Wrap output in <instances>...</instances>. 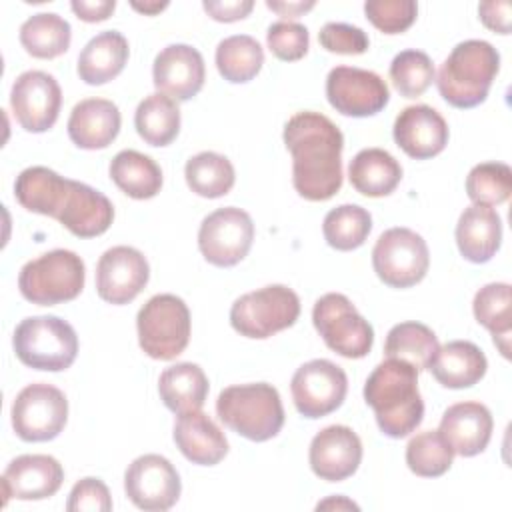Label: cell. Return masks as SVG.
<instances>
[{
  "instance_id": "17",
  "label": "cell",
  "mask_w": 512,
  "mask_h": 512,
  "mask_svg": "<svg viewBox=\"0 0 512 512\" xmlns=\"http://www.w3.org/2000/svg\"><path fill=\"white\" fill-rule=\"evenodd\" d=\"M146 256L132 246L108 248L96 266V292L104 302L122 306L132 302L148 284Z\"/></svg>"
},
{
  "instance_id": "31",
  "label": "cell",
  "mask_w": 512,
  "mask_h": 512,
  "mask_svg": "<svg viewBox=\"0 0 512 512\" xmlns=\"http://www.w3.org/2000/svg\"><path fill=\"white\" fill-rule=\"evenodd\" d=\"M158 392L164 406L174 414L200 410L208 396V378L198 364L180 362L160 374Z\"/></svg>"
},
{
  "instance_id": "43",
  "label": "cell",
  "mask_w": 512,
  "mask_h": 512,
  "mask_svg": "<svg viewBox=\"0 0 512 512\" xmlns=\"http://www.w3.org/2000/svg\"><path fill=\"white\" fill-rule=\"evenodd\" d=\"M364 12L380 32L400 34L414 24L418 4L414 0H368Z\"/></svg>"
},
{
  "instance_id": "2",
  "label": "cell",
  "mask_w": 512,
  "mask_h": 512,
  "mask_svg": "<svg viewBox=\"0 0 512 512\" xmlns=\"http://www.w3.org/2000/svg\"><path fill=\"white\" fill-rule=\"evenodd\" d=\"M364 400L374 410L378 428L390 438H404L424 418L418 370L398 358L380 362L364 384Z\"/></svg>"
},
{
  "instance_id": "35",
  "label": "cell",
  "mask_w": 512,
  "mask_h": 512,
  "mask_svg": "<svg viewBox=\"0 0 512 512\" xmlns=\"http://www.w3.org/2000/svg\"><path fill=\"white\" fill-rule=\"evenodd\" d=\"M70 40V24L54 12H38L20 26V44L34 58H56L68 50Z\"/></svg>"
},
{
  "instance_id": "13",
  "label": "cell",
  "mask_w": 512,
  "mask_h": 512,
  "mask_svg": "<svg viewBox=\"0 0 512 512\" xmlns=\"http://www.w3.org/2000/svg\"><path fill=\"white\" fill-rule=\"evenodd\" d=\"M290 390L294 406L304 418H322L342 406L348 378L338 364L316 358L294 372Z\"/></svg>"
},
{
  "instance_id": "12",
  "label": "cell",
  "mask_w": 512,
  "mask_h": 512,
  "mask_svg": "<svg viewBox=\"0 0 512 512\" xmlns=\"http://www.w3.org/2000/svg\"><path fill=\"white\" fill-rule=\"evenodd\" d=\"M254 240V224L248 212L226 206L208 214L198 230V248L206 262L230 268L246 258Z\"/></svg>"
},
{
  "instance_id": "36",
  "label": "cell",
  "mask_w": 512,
  "mask_h": 512,
  "mask_svg": "<svg viewBox=\"0 0 512 512\" xmlns=\"http://www.w3.org/2000/svg\"><path fill=\"white\" fill-rule=\"evenodd\" d=\"M436 334L420 322H400L390 328L384 344V354L388 358H398L412 364L418 372L428 370L436 350Z\"/></svg>"
},
{
  "instance_id": "9",
  "label": "cell",
  "mask_w": 512,
  "mask_h": 512,
  "mask_svg": "<svg viewBox=\"0 0 512 512\" xmlns=\"http://www.w3.org/2000/svg\"><path fill=\"white\" fill-rule=\"evenodd\" d=\"M312 322L326 346L344 358H364L374 344L370 322L344 294L328 292L318 298Z\"/></svg>"
},
{
  "instance_id": "51",
  "label": "cell",
  "mask_w": 512,
  "mask_h": 512,
  "mask_svg": "<svg viewBox=\"0 0 512 512\" xmlns=\"http://www.w3.org/2000/svg\"><path fill=\"white\" fill-rule=\"evenodd\" d=\"M316 508H318V510H324V508H352V510H358V506H356L354 502H350V500H346V498H342V496H338V498H328V500L320 502Z\"/></svg>"
},
{
  "instance_id": "25",
  "label": "cell",
  "mask_w": 512,
  "mask_h": 512,
  "mask_svg": "<svg viewBox=\"0 0 512 512\" xmlns=\"http://www.w3.org/2000/svg\"><path fill=\"white\" fill-rule=\"evenodd\" d=\"M174 442L192 464L200 466H214L228 454V440L224 432L200 410L178 414L174 424Z\"/></svg>"
},
{
  "instance_id": "39",
  "label": "cell",
  "mask_w": 512,
  "mask_h": 512,
  "mask_svg": "<svg viewBox=\"0 0 512 512\" xmlns=\"http://www.w3.org/2000/svg\"><path fill=\"white\" fill-rule=\"evenodd\" d=\"M372 230V216L358 204H342L324 216L322 234L328 246L348 252L360 248Z\"/></svg>"
},
{
  "instance_id": "1",
  "label": "cell",
  "mask_w": 512,
  "mask_h": 512,
  "mask_svg": "<svg viewBox=\"0 0 512 512\" xmlns=\"http://www.w3.org/2000/svg\"><path fill=\"white\" fill-rule=\"evenodd\" d=\"M284 144L292 154V184L312 202L330 200L342 186L340 128L320 112H298L284 126Z\"/></svg>"
},
{
  "instance_id": "26",
  "label": "cell",
  "mask_w": 512,
  "mask_h": 512,
  "mask_svg": "<svg viewBox=\"0 0 512 512\" xmlns=\"http://www.w3.org/2000/svg\"><path fill=\"white\" fill-rule=\"evenodd\" d=\"M500 242L502 220L494 208L482 204L464 208L456 224V244L468 262H488L498 252Z\"/></svg>"
},
{
  "instance_id": "28",
  "label": "cell",
  "mask_w": 512,
  "mask_h": 512,
  "mask_svg": "<svg viewBox=\"0 0 512 512\" xmlns=\"http://www.w3.org/2000/svg\"><path fill=\"white\" fill-rule=\"evenodd\" d=\"M128 60V40L118 30L96 34L78 56V76L90 86L116 78Z\"/></svg>"
},
{
  "instance_id": "46",
  "label": "cell",
  "mask_w": 512,
  "mask_h": 512,
  "mask_svg": "<svg viewBox=\"0 0 512 512\" xmlns=\"http://www.w3.org/2000/svg\"><path fill=\"white\" fill-rule=\"evenodd\" d=\"M68 512H110L112 498L108 486L100 478H82L78 480L66 502Z\"/></svg>"
},
{
  "instance_id": "52",
  "label": "cell",
  "mask_w": 512,
  "mask_h": 512,
  "mask_svg": "<svg viewBox=\"0 0 512 512\" xmlns=\"http://www.w3.org/2000/svg\"><path fill=\"white\" fill-rule=\"evenodd\" d=\"M168 6V2H144V4H140V2H132V8L134 10H138V12H144V14H158L160 10H164Z\"/></svg>"
},
{
  "instance_id": "18",
  "label": "cell",
  "mask_w": 512,
  "mask_h": 512,
  "mask_svg": "<svg viewBox=\"0 0 512 512\" xmlns=\"http://www.w3.org/2000/svg\"><path fill=\"white\" fill-rule=\"evenodd\" d=\"M204 76V58L190 44H170L154 58V86L176 102L194 98L204 86Z\"/></svg>"
},
{
  "instance_id": "4",
  "label": "cell",
  "mask_w": 512,
  "mask_h": 512,
  "mask_svg": "<svg viewBox=\"0 0 512 512\" xmlns=\"http://www.w3.org/2000/svg\"><path fill=\"white\" fill-rule=\"evenodd\" d=\"M216 414L230 430L252 442H266L284 426L280 394L268 382L224 388L216 400Z\"/></svg>"
},
{
  "instance_id": "10",
  "label": "cell",
  "mask_w": 512,
  "mask_h": 512,
  "mask_svg": "<svg viewBox=\"0 0 512 512\" xmlns=\"http://www.w3.org/2000/svg\"><path fill=\"white\" fill-rule=\"evenodd\" d=\"M376 276L390 288H410L418 284L430 266L426 240L410 228H390L382 232L372 248Z\"/></svg>"
},
{
  "instance_id": "21",
  "label": "cell",
  "mask_w": 512,
  "mask_h": 512,
  "mask_svg": "<svg viewBox=\"0 0 512 512\" xmlns=\"http://www.w3.org/2000/svg\"><path fill=\"white\" fill-rule=\"evenodd\" d=\"M56 220L78 238H94L110 228L114 206L96 188L68 178Z\"/></svg>"
},
{
  "instance_id": "16",
  "label": "cell",
  "mask_w": 512,
  "mask_h": 512,
  "mask_svg": "<svg viewBox=\"0 0 512 512\" xmlns=\"http://www.w3.org/2000/svg\"><path fill=\"white\" fill-rule=\"evenodd\" d=\"M10 106L14 118L26 132H46L56 124L60 114V84L48 72L26 70L12 84Z\"/></svg>"
},
{
  "instance_id": "33",
  "label": "cell",
  "mask_w": 512,
  "mask_h": 512,
  "mask_svg": "<svg viewBox=\"0 0 512 512\" xmlns=\"http://www.w3.org/2000/svg\"><path fill=\"white\" fill-rule=\"evenodd\" d=\"M512 294L510 284L492 282L482 286L472 302L478 324L492 332L494 344L504 358L510 356V330H512Z\"/></svg>"
},
{
  "instance_id": "42",
  "label": "cell",
  "mask_w": 512,
  "mask_h": 512,
  "mask_svg": "<svg viewBox=\"0 0 512 512\" xmlns=\"http://www.w3.org/2000/svg\"><path fill=\"white\" fill-rule=\"evenodd\" d=\"M390 80L400 96H422L434 80V64L422 50H402L390 64Z\"/></svg>"
},
{
  "instance_id": "8",
  "label": "cell",
  "mask_w": 512,
  "mask_h": 512,
  "mask_svg": "<svg viewBox=\"0 0 512 512\" xmlns=\"http://www.w3.org/2000/svg\"><path fill=\"white\" fill-rule=\"evenodd\" d=\"M300 316L298 294L284 284H270L240 296L230 308L232 328L246 338H270L294 326Z\"/></svg>"
},
{
  "instance_id": "24",
  "label": "cell",
  "mask_w": 512,
  "mask_h": 512,
  "mask_svg": "<svg viewBox=\"0 0 512 512\" xmlns=\"http://www.w3.org/2000/svg\"><path fill=\"white\" fill-rule=\"evenodd\" d=\"M122 116L118 106L106 98L80 100L68 118V136L82 150H102L120 132Z\"/></svg>"
},
{
  "instance_id": "27",
  "label": "cell",
  "mask_w": 512,
  "mask_h": 512,
  "mask_svg": "<svg viewBox=\"0 0 512 512\" xmlns=\"http://www.w3.org/2000/svg\"><path fill=\"white\" fill-rule=\"evenodd\" d=\"M488 360L484 352L468 340H452L438 346L428 370L444 388H470L486 374Z\"/></svg>"
},
{
  "instance_id": "20",
  "label": "cell",
  "mask_w": 512,
  "mask_h": 512,
  "mask_svg": "<svg viewBox=\"0 0 512 512\" xmlns=\"http://www.w3.org/2000/svg\"><path fill=\"white\" fill-rule=\"evenodd\" d=\"M392 136L410 158L426 160L446 148L448 124L432 106H406L394 120Z\"/></svg>"
},
{
  "instance_id": "48",
  "label": "cell",
  "mask_w": 512,
  "mask_h": 512,
  "mask_svg": "<svg viewBox=\"0 0 512 512\" xmlns=\"http://www.w3.org/2000/svg\"><path fill=\"white\" fill-rule=\"evenodd\" d=\"M510 2H480L478 14L486 28L498 34H510Z\"/></svg>"
},
{
  "instance_id": "23",
  "label": "cell",
  "mask_w": 512,
  "mask_h": 512,
  "mask_svg": "<svg viewBox=\"0 0 512 512\" xmlns=\"http://www.w3.org/2000/svg\"><path fill=\"white\" fill-rule=\"evenodd\" d=\"M494 420L490 410L480 402H458L444 410L438 432L454 454L464 458L486 450L492 436Z\"/></svg>"
},
{
  "instance_id": "15",
  "label": "cell",
  "mask_w": 512,
  "mask_h": 512,
  "mask_svg": "<svg viewBox=\"0 0 512 512\" xmlns=\"http://www.w3.org/2000/svg\"><path fill=\"white\" fill-rule=\"evenodd\" d=\"M124 490L136 508L162 512L178 502L182 484L168 458L160 454H144L128 464L124 472Z\"/></svg>"
},
{
  "instance_id": "50",
  "label": "cell",
  "mask_w": 512,
  "mask_h": 512,
  "mask_svg": "<svg viewBox=\"0 0 512 512\" xmlns=\"http://www.w3.org/2000/svg\"><path fill=\"white\" fill-rule=\"evenodd\" d=\"M266 6L274 12H278L280 16H300L302 12H308L310 8H314V2H272L268 0Z\"/></svg>"
},
{
  "instance_id": "30",
  "label": "cell",
  "mask_w": 512,
  "mask_h": 512,
  "mask_svg": "<svg viewBox=\"0 0 512 512\" xmlns=\"http://www.w3.org/2000/svg\"><path fill=\"white\" fill-rule=\"evenodd\" d=\"M68 178L46 166H30L16 176L14 196L22 208L56 220Z\"/></svg>"
},
{
  "instance_id": "32",
  "label": "cell",
  "mask_w": 512,
  "mask_h": 512,
  "mask_svg": "<svg viewBox=\"0 0 512 512\" xmlns=\"http://www.w3.org/2000/svg\"><path fill=\"white\" fill-rule=\"evenodd\" d=\"M112 182L134 200L154 198L162 188V170L138 150H120L110 162Z\"/></svg>"
},
{
  "instance_id": "34",
  "label": "cell",
  "mask_w": 512,
  "mask_h": 512,
  "mask_svg": "<svg viewBox=\"0 0 512 512\" xmlns=\"http://www.w3.org/2000/svg\"><path fill=\"white\" fill-rule=\"evenodd\" d=\"M134 126L146 144L168 146L180 132V108L170 96L154 92L138 104Z\"/></svg>"
},
{
  "instance_id": "14",
  "label": "cell",
  "mask_w": 512,
  "mask_h": 512,
  "mask_svg": "<svg viewBox=\"0 0 512 512\" xmlns=\"http://www.w3.org/2000/svg\"><path fill=\"white\" fill-rule=\"evenodd\" d=\"M326 98L330 106L352 118L378 114L390 100V90L376 72L356 66H336L326 78Z\"/></svg>"
},
{
  "instance_id": "47",
  "label": "cell",
  "mask_w": 512,
  "mask_h": 512,
  "mask_svg": "<svg viewBox=\"0 0 512 512\" xmlns=\"http://www.w3.org/2000/svg\"><path fill=\"white\" fill-rule=\"evenodd\" d=\"M202 6L208 12V16H212L218 22H236L246 18L252 12L254 2L252 0H204Z\"/></svg>"
},
{
  "instance_id": "41",
  "label": "cell",
  "mask_w": 512,
  "mask_h": 512,
  "mask_svg": "<svg viewBox=\"0 0 512 512\" xmlns=\"http://www.w3.org/2000/svg\"><path fill=\"white\" fill-rule=\"evenodd\" d=\"M512 170L504 162L476 164L466 176V194L474 204L498 206L510 198Z\"/></svg>"
},
{
  "instance_id": "44",
  "label": "cell",
  "mask_w": 512,
  "mask_h": 512,
  "mask_svg": "<svg viewBox=\"0 0 512 512\" xmlns=\"http://www.w3.org/2000/svg\"><path fill=\"white\" fill-rule=\"evenodd\" d=\"M266 42L276 58L284 62H294L308 52L310 36L304 24L292 20H278L268 26Z\"/></svg>"
},
{
  "instance_id": "29",
  "label": "cell",
  "mask_w": 512,
  "mask_h": 512,
  "mask_svg": "<svg viewBox=\"0 0 512 512\" xmlns=\"http://www.w3.org/2000/svg\"><path fill=\"white\" fill-rule=\"evenodd\" d=\"M348 178L356 192L370 198H382L392 194L400 184L402 166L382 148H364L350 160Z\"/></svg>"
},
{
  "instance_id": "19",
  "label": "cell",
  "mask_w": 512,
  "mask_h": 512,
  "mask_svg": "<svg viewBox=\"0 0 512 512\" xmlns=\"http://www.w3.org/2000/svg\"><path fill=\"white\" fill-rule=\"evenodd\" d=\"M308 460L318 478L340 482L358 470L362 460V442L350 426L332 424L312 438Z\"/></svg>"
},
{
  "instance_id": "40",
  "label": "cell",
  "mask_w": 512,
  "mask_h": 512,
  "mask_svg": "<svg viewBox=\"0 0 512 512\" xmlns=\"http://www.w3.org/2000/svg\"><path fill=\"white\" fill-rule=\"evenodd\" d=\"M454 452L438 430H426L410 438L406 446L408 468L422 478H438L452 466Z\"/></svg>"
},
{
  "instance_id": "5",
  "label": "cell",
  "mask_w": 512,
  "mask_h": 512,
  "mask_svg": "<svg viewBox=\"0 0 512 512\" xmlns=\"http://www.w3.org/2000/svg\"><path fill=\"white\" fill-rule=\"evenodd\" d=\"M12 344L24 366L46 372L70 368L78 354L74 328L58 316L24 318L14 330Z\"/></svg>"
},
{
  "instance_id": "49",
  "label": "cell",
  "mask_w": 512,
  "mask_h": 512,
  "mask_svg": "<svg viewBox=\"0 0 512 512\" xmlns=\"http://www.w3.org/2000/svg\"><path fill=\"white\" fill-rule=\"evenodd\" d=\"M70 8L84 22H102L114 12L116 2L114 0H96V2L94 0H74L70 4Z\"/></svg>"
},
{
  "instance_id": "3",
  "label": "cell",
  "mask_w": 512,
  "mask_h": 512,
  "mask_svg": "<svg viewBox=\"0 0 512 512\" xmlns=\"http://www.w3.org/2000/svg\"><path fill=\"white\" fill-rule=\"evenodd\" d=\"M500 70V54L486 40H464L452 48L438 70L440 96L454 108L482 104Z\"/></svg>"
},
{
  "instance_id": "7",
  "label": "cell",
  "mask_w": 512,
  "mask_h": 512,
  "mask_svg": "<svg viewBox=\"0 0 512 512\" xmlns=\"http://www.w3.org/2000/svg\"><path fill=\"white\" fill-rule=\"evenodd\" d=\"M140 348L154 360H172L190 340V310L176 294L152 296L136 316Z\"/></svg>"
},
{
  "instance_id": "6",
  "label": "cell",
  "mask_w": 512,
  "mask_h": 512,
  "mask_svg": "<svg viewBox=\"0 0 512 512\" xmlns=\"http://www.w3.org/2000/svg\"><path fill=\"white\" fill-rule=\"evenodd\" d=\"M86 280V268L82 258L64 248L50 250L30 262H26L18 276L20 294L40 306H54L74 300Z\"/></svg>"
},
{
  "instance_id": "45",
  "label": "cell",
  "mask_w": 512,
  "mask_h": 512,
  "mask_svg": "<svg viewBox=\"0 0 512 512\" xmlns=\"http://www.w3.org/2000/svg\"><path fill=\"white\" fill-rule=\"evenodd\" d=\"M320 46L334 54H364L368 50V36L362 28L346 22H326L318 32Z\"/></svg>"
},
{
  "instance_id": "37",
  "label": "cell",
  "mask_w": 512,
  "mask_h": 512,
  "mask_svg": "<svg viewBox=\"0 0 512 512\" xmlns=\"http://www.w3.org/2000/svg\"><path fill=\"white\" fill-rule=\"evenodd\" d=\"M264 64V50L256 38L234 34L224 38L216 48V68L232 84L250 82Z\"/></svg>"
},
{
  "instance_id": "22",
  "label": "cell",
  "mask_w": 512,
  "mask_h": 512,
  "mask_svg": "<svg viewBox=\"0 0 512 512\" xmlns=\"http://www.w3.org/2000/svg\"><path fill=\"white\" fill-rule=\"evenodd\" d=\"M62 482L64 468L48 454H22L14 458L2 474L6 500H44L54 496Z\"/></svg>"
},
{
  "instance_id": "38",
  "label": "cell",
  "mask_w": 512,
  "mask_h": 512,
  "mask_svg": "<svg viewBox=\"0 0 512 512\" xmlns=\"http://www.w3.org/2000/svg\"><path fill=\"white\" fill-rule=\"evenodd\" d=\"M186 184L202 198L226 196L236 180L232 162L218 152H198L184 166Z\"/></svg>"
},
{
  "instance_id": "11",
  "label": "cell",
  "mask_w": 512,
  "mask_h": 512,
  "mask_svg": "<svg viewBox=\"0 0 512 512\" xmlns=\"http://www.w3.org/2000/svg\"><path fill=\"white\" fill-rule=\"evenodd\" d=\"M12 428L24 442L54 440L66 426L68 400L52 384L36 382L22 388L12 404Z\"/></svg>"
}]
</instances>
